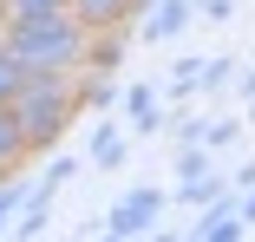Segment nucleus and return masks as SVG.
I'll return each instance as SVG.
<instances>
[{
    "instance_id": "obj_1",
    "label": "nucleus",
    "mask_w": 255,
    "mask_h": 242,
    "mask_svg": "<svg viewBox=\"0 0 255 242\" xmlns=\"http://www.w3.org/2000/svg\"><path fill=\"white\" fill-rule=\"evenodd\" d=\"M0 46H7L26 72H85L92 26H85L72 7H46V13L0 20Z\"/></svg>"
},
{
    "instance_id": "obj_2",
    "label": "nucleus",
    "mask_w": 255,
    "mask_h": 242,
    "mask_svg": "<svg viewBox=\"0 0 255 242\" xmlns=\"http://www.w3.org/2000/svg\"><path fill=\"white\" fill-rule=\"evenodd\" d=\"M7 105H13L20 131L33 137V151H46V144L72 124V112H79V72H26Z\"/></svg>"
},
{
    "instance_id": "obj_3",
    "label": "nucleus",
    "mask_w": 255,
    "mask_h": 242,
    "mask_svg": "<svg viewBox=\"0 0 255 242\" xmlns=\"http://www.w3.org/2000/svg\"><path fill=\"white\" fill-rule=\"evenodd\" d=\"M66 7L92 26V33H105V26H131V13H137V0H66Z\"/></svg>"
},
{
    "instance_id": "obj_4",
    "label": "nucleus",
    "mask_w": 255,
    "mask_h": 242,
    "mask_svg": "<svg viewBox=\"0 0 255 242\" xmlns=\"http://www.w3.org/2000/svg\"><path fill=\"white\" fill-rule=\"evenodd\" d=\"M26 157H33V137L20 131V118H13V105H0V170L13 177V170H20Z\"/></svg>"
},
{
    "instance_id": "obj_5",
    "label": "nucleus",
    "mask_w": 255,
    "mask_h": 242,
    "mask_svg": "<svg viewBox=\"0 0 255 242\" xmlns=\"http://www.w3.org/2000/svg\"><path fill=\"white\" fill-rule=\"evenodd\" d=\"M150 216H157V197H131L112 210V236H137V229H150Z\"/></svg>"
},
{
    "instance_id": "obj_6",
    "label": "nucleus",
    "mask_w": 255,
    "mask_h": 242,
    "mask_svg": "<svg viewBox=\"0 0 255 242\" xmlns=\"http://www.w3.org/2000/svg\"><path fill=\"white\" fill-rule=\"evenodd\" d=\"M20 79H26V66H20V59L7 53V46H0V105L13 99V85H20Z\"/></svg>"
},
{
    "instance_id": "obj_7",
    "label": "nucleus",
    "mask_w": 255,
    "mask_h": 242,
    "mask_svg": "<svg viewBox=\"0 0 255 242\" xmlns=\"http://www.w3.org/2000/svg\"><path fill=\"white\" fill-rule=\"evenodd\" d=\"M46 7H66V0H0V20H20V13H46Z\"/></svg>"
},
{
    "instance_id": "obj_8",
    "label": "nucleus",
    "mask_w": 255,
    "mask_h": 242,
    "mask_svg": "<svg viewBox=\"0 0 255 242\" xmlns=\"http://www.w3.org/2000/svg\"><path fill=\"white\" fill-rule=\"evenodd\" d=\"M183 26V7H177V0H170V7H157V20H150V33H177Z\"/></svg>"
},
{
    "instance_id": "obj_9",
    "label": "nucleus",
    "mask_w": 255,
    "mask_h": 242,
    "mask_svg": "<svg viewBox=\"0 0 255 242\" xmlns=\"http://www.w3.org/2000/svg\"><path fill=\"white\" fill-rule=\"evenodd\" d=\"M13 203H20V197H13V190H7V197H0V229H7V216H13Z\"/></svg>"
}]
</instances>
